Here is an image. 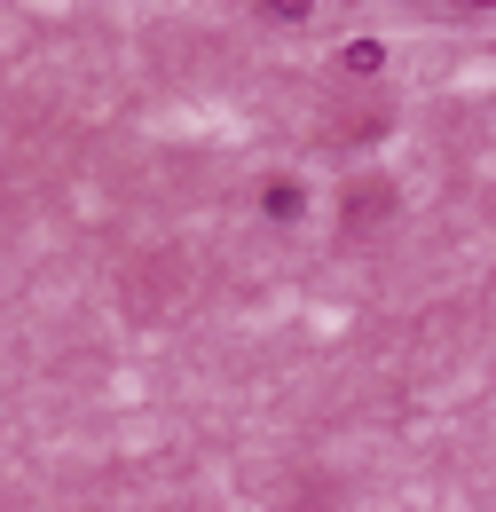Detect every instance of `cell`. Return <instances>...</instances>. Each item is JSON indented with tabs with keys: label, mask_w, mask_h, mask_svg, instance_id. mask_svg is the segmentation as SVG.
<instances>
[{
	"label": "cell",
	"mask_w": 496,
	"mask_h": 512,
	"mask_svg": "<svg viewBox=\"0 0 496 512\" xmlns=\"http://www.w3.org/2000/svg\"><path fill=\"white\" fill-rule=\"evenodd\" d=\"M268 8H276V16H284V24H300V16H308L315 0H268Z\"/></svg>",
	"instance_id": "obj_3"
},
{
	"label": "cell",
	"mask_w": 496,
	"mask_h": 512,
	"mask_svg": "<svg viewBox=\"0 0 496 512\" xmlns=\"http://www.w3.org/2000/svg\"><path fill=\"white\" fill-rule=\"evenodd\" d=\"M465 8H496V0H465Z\"/></svg>",
	"instance_id": "obj_4"
},
{
	"label": "cell",
	"mask_w": 496,
	"mask_h": 512,
	"mask_svg": "<svg viewBox=\"0 0 496 512\" xmlns=\"http://www.w3.org/2000/svg\"><path fill=\"white\" fill-rule=\"evenodd\" d=\"M300 205H308L300 182H268V213H276V221H300Z\"/></svg>",
	"instance_id": "obj_1"
},
{
	"label": "cell",
	"mask_w": 496,
	"mask_h": 512,
	"mask_svg": "<svg viewBox=\"0 0 496 512\" xmlns=\"http://www.w3.org/2000/svg\"><path fill=\"white\" fill-rule=\"evenodd\" d=\"M339 64H347V71H363V79H371V71L386 64V48H378V40H355V48L339 56Z\"/></svg>",
	"instance_id": "obj_2"
}]
</instances>
